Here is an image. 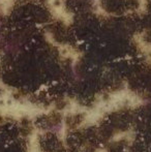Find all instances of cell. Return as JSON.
<instances>
[{"label": "cell", "mask_w": 151, "mask_h": 152, "mask_svg": "<svg viewBox=\"0 0 151 152\" xmlns=\"http://www.w3.org/2000/svg\"><path fill=\"white\" fill-rule=\"evenodd\" d=\"M52 3H53V6H54V7H60L62 2H61V0H53Z\"/></svg>", "instance_id": "1"}]
</instances>
